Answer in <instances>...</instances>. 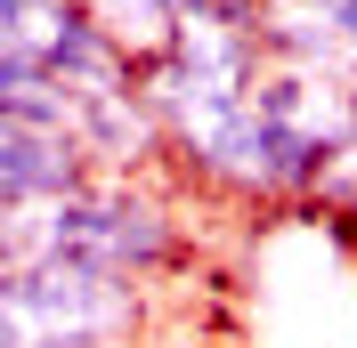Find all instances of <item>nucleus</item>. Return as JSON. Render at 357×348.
<instances>
[{"label":"nucleus","instance_id":"nucleus-1","mask_svg":"<svg viewBox=\"0 0 357 348\" xmlns=\"http://www.w3.org/2000/svg\"><path fill=\"white\" fill-rule=\"evenodd\" d=\"M33 260H89L138 283H178L195 267L187 195L171 178H98L66 203L0 211V267H33Z\"/></svg>","mask_w":357,"mask_h":348},{"label":"nucleus","instance_id":"nucleus-2","mask_svg":"<svg viewBox=\"0 0 357 348\" xmlns=\"http://www.w3.org/2000/svg\"><path fill=\"white\" fill-rule=\"evenodd\" d=\"M162 283L89 260L0 267V348H146L162 340Z\"/></svg>","mask_w":357,"mask_h":348},{"label":"nucleus","instance_id":"nucleus-3","mask_svg":"<svg viewBox=\"0 0 357 348\" xmlns=\"http://www.w3.org/2000/svg\"><path fill=\"white\" fill-rule=\"evenodd\" d=\"M98 162L73 130H41V122H8L0 113V211H33V203H66L98 187Z\"/></svg>","mask_w":357,"mask_h":348},{"label":"nucleus","instance_id":"nucleus-4","mask_svg":"<svg viewBox=\"0 0 357 348\" xmlns=\"http://www.w3.org/2000/svg\"><path fill=\"white\" fill-rule=\"evenodd\" d=\"M89 17L106 24L114 41L130 49L138 65H155L162 49H171V33H178V8H187V0H82Z\"/></svg>","mask_w":357,"mask_h":348},{"label":"nucleus","instance_id":"nucleus-5","mask_svg":"<svg viewBox=\"0 0 357 348\" xmlns=\"http://www.w3.org/2000/svg\"><path fill=\"white\" fill-rule=\"evenodd\" d=\"M146 348H171V340H146Z\"/></svg>","mask_w":357,"mask_h":348}]
</instances>
